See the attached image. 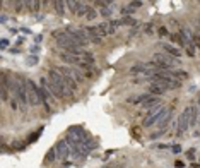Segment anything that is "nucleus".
Wrapping results in <instances>:
<instances>
[{
	"mask_svg": "<svg viewBox=\"0 0 200 168\" xmlns=\"http://www.w3.org/2000/svg\"><path fill=\"white\" fill-rule=\"evenodd\" d=\"M152 62H156V65L159 67V70H171L174 65H178L180 63L176 58L171 57V55H168V53H156Z\"/></svg>",
	"mask_w": 200,
	"mask_h": 168,
	"instance_id": "obj_1",
	"label": "nucleus"
},
{
	"mask_svg": "<svg viewBox=\"0 0 200 168\" xmlns=\"http://www.w3.org/2000/svg\"><path fill=\"white\" fill-rule=\"evenodd\" d=\"M26 89H27V98H29V105L31 106H36L39 103H43L41 88H38L31 79H26Z\"/></svg>",
	"mask_w": 200,
	"mask_h": 168,
	"instance_id": "obj_2",
	"label": "nucleus"
},
{
	"mask_svg": "<svg viewBox=\"0 0 200 168\" xmlns=\"http://www.w3.org/2000/svg\"><path fill=\"white\" fill-rule=\"evenodd\" d=\"M168 110L169 108H164V106H154V108H151L149 110V113H147V117L144 118V127H151L152 124H156V122H159L161 118H163L166 113H168Z\"/></svg>",
	"mask_w": 200,
	"mask_h": 168,
	"instance_id": "obj_3",
	"label": "nucleus"
},
{
	"mask_svg": "<svg viewBox=\"0 0 200 168\" xmlns=\"http://www.w3.org/2000/svg\"><path fill=\"white\" fill-rule=\"evenodd\" d=\"M46 77H48V81L55 82L58 88H60V89L65 91L67 95H70V93H72V91H70V88H69V84H67V81L63 79V76L58 72L57 69H50V70H48V76H46Z\"/></svg>",
	"mask_w": 200,
	"mask_h": 168,
	"instance_id": "obj_4",
	"label": "nucleus"
},
{
	"mask_svg": "<svg viewBox=\"0 0 200 168\" xmlns=\"http://www.w3.org/2000/svg\"><path fill=\"white\" fill-rule=\"evenodd\" d=\"M65 31H67V34H69L79 47H86V45L89 43V36H87V33H86L84 29H72V27H69V29H65Z\"/></svg>",
	"mask_w": 200,
	"mask_h": 168,
	"instance_id": "obj_5",
	"label": "nucleus"
},
{
	"mask_svg": "<svg viewBox=\"0 0 200 168\" xmlns=\"http://www.w3.org/2000/svg\"><path fill=\"white\" fill-rule=\"evenodd\" d=\"M87 137H89V134L80 125H72V127H69V131H67V139H72V141H75V142H82V141H86Z\"/></svg>",
	"mask_w": 200,
	"mask_h": 168,
	"instance_id": "obj_6",
	"label": "nucleus"
},
{
	"mask_svg": "<svg viewBox=\"0 0 200 168\" xmlns=\"http://www.w3.org/2000/svg\"><path fill=\"white\" fill-rule=\"evenodd\" d=\"M41 84H43V88H46V89L50 91V95L55 96V98H60V100H65V98H67V93H65L63 89H60L55 82L48 81V77H43L41 79Z\"/></svg>",
	"mask_w": 200,
	"mask_h": 168,
	"instance_id": "obj_7",
	"label": "nucleus"
},
{
	"mask_svg": "<svg viewBox=\"0 0 200 168\" xmlns=\"http://www.w3.org/2000/svg\"><path fill=\"white\" fill-rule=\"evenodd\" d=\"M178 131H176V134L178 136H181L183 132H186L190 129V106H186L185 108V111L180 115V118H178V127H176Z\"/></svg>",
	"mask_w": 200,
	"mask_h": 168,
	"instance_id": "obj_8",
	"label": "nucleus"
},
{
	"mask_svg": "<svg viewBox=\"0 0 200 168\" xmlns=\"http://www.w3.org/2000/svg\"><path fill=\"white\" fill-rule=\"evenodd\" d=\"M55 149H57L58 158H62V160H67V158H70V154H72V149H70L67 141H58Z\"/></svg>",
	"mask_w": 200,
	"mask_h": 168,
	"instance_id": "obj_9",
	"label": "nucleus"
},
{
	"mask_svg": "<svg viewBox=\"0 0 200 168\" xmlns=\"http://www.w3.org/2000/svg\"><path fill=\"white\" fill-rule=\"evenodd\" d=\"M171 120H173V110L169 108V110H168V113H166V115H164L163 118L159 120V129H161V131H159V132H156V134H152V137H154V139H156V137H159L161 134H164V132H166V129H168V125H169V122H171Z\"/></svg>",
	"mask_w": 200,
	"mask_h": 168,
	"instance_id": "obj_10",
	"label": "nucleus"
},
{
	"mask_svg": "<svg viewBox=\"0 0 200 168\" xmlns=\"http://www.w3.org/2000/svg\"><path fill=\"white\" fill-rule=\"evenodd\" d=\"M0 88H2V100L9 101V89H11V84H9V74L4 70L0 74Z\"/></svg>",
	"mask_w": 200,
	"mask_h": 168,
	"instance_id": "obj_11",
	"label": "nucleus"
},
{
	"mask_svg": "<svg viewBox=\"0 0 200 168\" xmlns=\"http://www.w3.org/2000/svg\"><path fill=\"white\" fill-rule=\"evenodd\" d=\"M57 70L63 76V79H65V81H67V84H69L70 91L74 93V91L77 89V82H75L74 77H72V74H70V69H69V67H58Z\"/></svg>",
	"mask_w": 200,
	"mask_h": 168,
	"instance_id": "obj_12",
	"label": "nucleus"
},
{
	"mask_svg": "<svg viewBox=\"0 0 200 168\" xmlns=\"http://www.w3.org/2000/svg\"><path fill=\"white\" fill-rule=\"evenodd\" d=\"M60 58H62L63 62H67V63H77V65H80V63H82V60H80L79 57H75V55L67 53V52H62V53H60Z\"/></svg>",
	"mask_w": 200,
	"mask_h": 168,
	"instance_id": "obj_13",
	"label": "nucleus"
},
{
	"mask_svg": "<svg viewBox=\"0 0 200 168\" xmlns=\"http://www.w3.org/2000/svg\"><path fill=\"white\" fill-rule=\"evenodd\" d=\"M198 117H200V111H198V108H197V105H190V127L197 125Z\"/></svg>",
	"mask_w": 200,
	"mask_h": 168,
	"instance_id": "obj_14",
	"label": "nucleus"
},
{
	"mask_svg": "<svg viewBox=\"0 0 200 168\" xmlns=\"http://www.w3.org/2000/svg\"><path fill=\"white\" fill-rule=\"evenodd\" d=\"M158 105H159V96H152V95H149L147 100L142 103L144 108H154V106H158Z\"/></svg>",
	"mask_w": 200,
	"mask_h": 168,
	"instance_id": "obj_15",
	"label": "nucleus"
},
{
	"mask_svg": "<svg viewBox=\"0 0 200 168\" xmlns=\"http://www.w3.org/2000/svg\"><path fill=\"white\" fill-rule=\"evenodd\" d=\"M166 93V89H163V88H159V86H156V84H151L149 86V95L152 96H161Z\"/></svg>",
	"mask_w": 200,
	"mask_h": 168,
	"instance_id": "obj_16",
	"label": "nucleus"
},
{
	"mask_svg": "<svg viewBox=\"0 0 200 168\" xmlns=\"http://www.w3.org/2000/svg\"><path fill=\"white\" fill-rule=\"evenodd\" d=\"M43 129H45V127H39L38 131H34V132H33L31 136H29V139H27V144H33V142H36L38 139L41 137V134H43Z\"/></svg>",
	"mask_w": 200,
	"mask_h": 168,
	"instance_id": "obj_17",
	"label": "nucleus"
},
{
	"mask_svg": "<svg viewBox=\"0 0 200 168\" xmlns=\"http://www.w3.org/2000/svg\"><path fill=\"white\" fill-rule=\"evenodd\" d=\"M53 5H55V11H57L58 16H63V12H65V2H62V0H55L53 2Z\"/></svg>",
	"mask_w": 200,
	"mask_h": 168,
	"instance_id": "obj_18",
	"label": "nucleus"
},
{
	"mask_svg": "<svg viewBox=\"0 0 200 168\" xmlns=\"http://www.w3.org/2000/svg\"><path fill=\"white\" fill-rule=\"evenodd\" d=\"M58 154H57V149L55 147H52L50 151L46 153V158H45V165H50L52 161H55V158H57Z\"/></svg>",
	"mask_w": 200,
	"mask_h": 168,
	"instance_id": "obj_19",
	"label": "nucleus"
},
{
	"mask_svg": "<svg viewBox=\"0 0 200 168\" xmlns=\"http://www.w3.org/2000/svg\"><path fill=\"white\" fill-rule=\"evenodd\" d=\"M163 48L168 52V55H171V57H180V50L178 48H174V47H171V45H163Z\"/></svg>",
	"mask_w": 200,
	"mask_h": 168,
	"instance_id": "obj_20",
	"label": "nucleus"
},
{
	"mask_svg": "<svg viewBox=\"0 0 200 168\" xmlns=\"http://www.w3.org/2000/svg\"><path fill=\"white\" fill-rule=\"evenodd\" d=\"M123 24H128V26H137V19H133L132 16L121 17V19H120V26H123Z\"/></svg>",
	"mask_w": 200,
	"mask_h": 168,
	"instance_id": "obj_21",
	"label": "nucleus"
},
{
	"mask_svg": "<svg viewBox=\"0 0 200 168\" xmlns=\"http://www.w3.org/2000/svg\"><path fill=\"white\" fill-rule=\"evenodd\" d=\"M89 5H86L84 2H77V16H86Z\"/></svg>",
	"mask_w": 200,
	"mask_h": 168,
	"instance_id": "obj_22",
	"label": "nucleus"
},
{
	"mask_svg": "<svg viewBox=\"0 0 200 168\" xmlns=\"http://www.w3.org/2000/svg\"><path fill=\"white\" fill-rule=\"evenodd\" d=\"M67 4V9H69L70 12H74L75 16H77V2H74V0H69V2H65Z\"/></svg>",
	"mask_w": 200,
	"mask_h": 168,
	"instance_id": "obj_23",
	"label": "nucleus"
},
{
	"mask_svg": "<svg viewBox=\"0 0 200 168\" xmlns=\"http://www.w3.org/2000/svg\"><path fill=\"white\" fill-rule=\"evenodd\" d=\"M176 79H178V81H186V79L190 77L188 76V72H185V70H176Z\"/></svg>",
	"mask_w": 200,
	"mask_h": 168,
	"instance_id": "obj_24",
	"label": "nucleus"
},
{
	"mask_svg": "<svg viewBox=\"0 0 200 168\" xmlns=\"http://www.w3.org/2000/svg\"><path fill=\"white\" fill-rule=\"evenodd\" d=\"M98 27H99L101 34H103V36H106V34H108V29H110V22H101Z\"/></svg>",
	"mask_w": 200,
	"mask_h": 168,
	"instance_id": "obj_25",
	"label": "nucleus"
},
{
	"mask_svg": "<svg viewBox=\"0 0 200 168\" xmlns=\"http://www.w3.org/2000/svg\"><path fill=\"white\" fill-rule=\"evenodd\" d=\"M70 74H72V77H74V81L75 82H79V81H82V74L79 72V70H75V69H70Z\"/></svg>",
	"mask_w": 200,
	"mask_h": 168,
	"instance_id": "obj_26",
	"label": "nucleus"
},
{
	"mask_svg": "<svg viewBox=\"0 0 200 168\" xmlns=\"http://www.w3.org/2000/svg\"><path fill=\"white\" fill-rule=\"evenodd\" d=\"M96 17H98V12L94 11V7L89 5V9H87V14H86V19H96Z\"/></svg>",
	"mask_w": 200,
	"mask_h": 168,
	"instance_id": "obj_27",
	"label": "nucleus"
},
{
	"mask_svg": "<svg viewBox=\"0 0 200 168\" xmlns=\"http://www.w3.org/2000/svg\"><path fill=\"white\" fill-rule=\"evenodd\" d=\"M84 63L86 65H94V57H92L91 53H87V52L84 53Z\"/></svg>",
	"mask_w": 200,
	"mask_h": 168,
	"instance_id": "obj_28",
	"label": "nucleus"
},
{
	"mask_svg": "<svg viewBox=\"0 0 200 168\" xmlns=\"http://www.w3.org/2000/svg\"><path fill=\"white\" fill-rule=\"evenodd\" d=\"M26 63H27V65H36V63H38V57H36V55H31V57H27Z\"/></svg>",
	"mask_w": 200,
	"mask_h": 168,
	"instance_id": "obj_29",
	"label": "nucleus"
},
{
	"mask_svg": "<svg viewBox=\"0 0 200 168\" xmlns=\"http://www.w3.org/2000/svg\"><path fill=\"white\" fill-rule=\"evenodd\" d=\"M111 12H113V9H111V7H106V9H103V11H101V14H103L105 17H110Z\"/></svg>",
	"mask_w": 200,
	"mask_h": 168,
	"instance_id": "obj_30",
	"label": "nucleus"
},
{
	"mask_svg": "<svg viewBox=\"0 0 200 168\" xmlns=\"http://www.w3.org/2000/svg\"><path fill=\"white\" fill-rule=\"evenodd\" d=\"M7 47H9V40L2 38V40H0V48H2V50H5Z\"/></svg>",
	"mask_w": 200,
	"mask_h": 168,
	"instance_id": "obj_31",
	"label": "nucleus"
},
{
	"mask_svg": "<svg viewBox=\"0 0 200 168\" xmlns=\"http://www.w3.org/2000/svg\"><path fill=\"white\" fill-rule=\"evenodd\" d=\"M186 53H188L190 57H193V55H195V45H190V47H186Z\"/></svg>",
	"mask_w": 200,
	"mask_h": 168,
	"instance_id": "obj_32",
	"label": "nucleus"
},
{
	"mask_svg": "<svg viewBox=\"0 0 200 168\" xmlns=\"http://www.w3.org/2000/svg\"><path fill=\"white\" fill-rule=\"evenodd\" d=\"M128 5H130L132 9H139V7H142L144 4H142V2H139V0H137V2H130V4H128Z\"/></svg>",
	"mask_w": 200,
	"mask_h": 168,
	"instance_id": "obj_33",
	"label": "nucleus"
},
{
	"mask_svg": "<svg viewBox=\"0 0 200 168\" xmlns=\"http://www.w3.org/2000/svg\"><path fill=\"white\" fill-rule=\"evenodd\" d=\"M166 34H168V29H166L164 26H161L159 27V36H166Z\"/></svg>",
	"mask_w": 200,
	"mask_h": 168,
	"instance_id": "obj_34",
	"label": "nucleus"
},
{
	"mask_svg": "<svg viewBox=\"0 0 200 168\" xmlns=\"http://www.w3.org/2000/svg\"><path fill=\"white\" fill-rule=\"evenodd\" d=\"M135 9H132V7H125V9H121V14H130V12H133Z\"/></svg>",
	"mask_w": 200,
	"mask_h": 168,
	"instance_id": "obj_35",
	"label": "nucleus"
},
{
	"mask_svg": "<svg viewBox=\"0 0 200 168\" xmlns=\"http://www.w3.org/2000/svg\"><path fill=\"white\" fill-rule=\"evenodd\" d=\"M193 45H195V47H198V48H200V36H197V34L193 36Z\"/></svg>",
	"mask_w": 200,
	"mask_h": 168,
	"instance_id": "obj_36",
	"label": "nucleus"
},
{
	"mask_svg": "<svg viewBox=\"0 0 200 168\" xmlns=\"http://www.w3.org/2000/svg\"><path fill=\"white\" fill-rule=\"evenodd\" d=\"M193 153H195V149H188V151H186V156H188V160H193Z\"/></svg>",
	"mask_w": 200,
	"mask_h": 168,
	"instance_id": "obj_37",
	"label": "nucleus"
},
{
	"mask_svg": "<svg viewBox=\"0 0 200 168\" xmlns=\"http://www.w3.org/2000/svg\"><path fill=\"white\" fill-rule=\"evenodd\" d=\"M41 7V2H33V11H38Z\"/></svg>",
	"mask_w": 200,
	"mask_h": 168,
	"instance_id": "obj_38",
	"label": "nucleus"
},
{
	"mask_svg": "<svg viewBox=\"0 0 200 168\" xmlns=\"http://www.w3.org/2000/svg\"><path fill=\"white\" fill-rule=\"evenodd\" d=\"M38 52H39V47H36V45H33V47H31V53H34V55H36Z\"/></svg>",
	"mask_w": 200,
	"mask_h": 168,
	"instance_id": "obj_39",
	"label": "nucleus"
},
{
	"mask_svg": "<svg viewBox=\"0 0 200 168\" xmlns=\"http://www.w3.org/2000/svg\"><path fill=\"white\" fill-rule=\"evenodd\" d=\"M145 33H147V34H152V26H151V24L145 26Z\"/></svg>",
	"mask_w": 200,
	"mask_h": 168,
	"instance_id": "obj_40",
	"label": "nucleus"
},
{
	"mask_svg": "<svg viewBox=\"0 0 200 168\" xmlns=\"http://www.w3.org/2000/svg\"><path fill=\"white\" fill-rule=\"evenodd\" d=\"M21 31L24 33V34H31V29H29V27H22Z\"/></svg>",
	"mask_w": 200,
	"mask_h": 168,
	"instance_id": "obj_41",
	"label": "nucleus"
},
{
	"mask_svg": "<svg viewBox=\"0 0 200 168\" xmlns=\"http://www.w3.org/2000/svg\"><path fill=\"white\" fill-rule=\"evenodd\" d=\"M173 151L174 153H180V151H181V146H178V144H176V146H173Z\"/></svg>",
	"mask_w": 200,
	"mask_h": 168,
	"instance_id": "obj_42",
	"label": "nucleus"
},
{
	"mask_svg": "<svg viewBox=\"0 0 200 168\" xmlns=\"http://www.w3.org/2000/svg\"><path fill=\"white\" fill-rule=\"evenodd\" d=\"M0 22H2V24H5V22H7V17L4 16V14H2V17H0Z\"/></svg>",
	"mask_w": 200,
	"mask_h": 168,
	"instance_id": "obj_43",
	"label": "nucleus"
},
{
	"mask_svg": "<svg viewBox=\"0 0 200 168\" xmlns=\"http://www.w3.org/2000/svg\"><path fill=\"white\" fill-rule=\"evenodd\" d=\"M174 165H176V166H178V168H183V161H176V163H174Z\"/></svg>",
	"mask_w": 200,
	"mask_h": 168,
	"instance_id": "obj_44",
	"label": "nucleus"
},
{
	"mask_svg": "<svg viewBox=\"0 0 200 168\" xmlns=\"http://www.w3.org/2000/svg\"><path fill=\"white\" fill-rule=\"evenodd\" d=\"M34 40H36V41H38V43H39V41H41V40H43V36H41V34H38V36H36V38H34Z\"/></svg>",
	"mask_w": 200,
	"mask_h": 168,
	"instance_id": "obj_45",
	"label": "nucleus"
},
{
	"mask_svg": "<svg viewBox=\"0 0 200 168\" xmlns=\"http://www.w3.org/2000/svg\"><path fill=\"white\" fill-rule=\"evenodd\" d=\"M198 111H200V96H198Z\"/></svg>",
	"mask_w": 200,
	"mask_h": 168,
	"instance_id": "obj_46",
	"label": "nucleus"
}]
</instances>
